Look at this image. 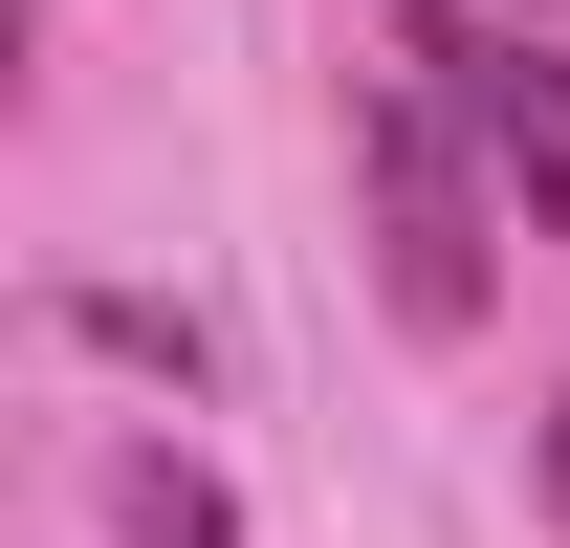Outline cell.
<instances>
[{
	"instance_id": "1",
	"label": "cell",
	"mask_w": 570,
	"mask_h": 548,
	"mask_svg": "<svg viewBox=\"0 0 570 548\" xmlns=\"http://www.w3.org/2000/svg\"><path fill=\"white\" fill-rule=\"evenodd\" d=\"M483 110H461V67L439 45H395V67L352 88V176H373V285H395V330H483V176L504 154H461Z\"/></svg>"
},
{
	"instance_id": "2",
	"label": "cell",
	"mask_w": 570,
	"mask_h": 548,
	"mask_svg": "<svg viewBox=\"0 0 570 548\" xmlns=\"http://www.w3.org/2000/svg\"><path fill=\"white\" fill-rule=\"evenodd\" d=\"M439 67H461V110H483L504 198H527V242H570V45H527V22H417Z\"/></svg>"
},
{
	"instance_id": "3",
	"label": "cell",
	"mask_w": 570,
	"mask_h": 548,
	"mask_svg": "<svg viewBox=\"0 0 570 548\" xmlns=\"http://www.w3.org/2000/svg\"><path fill=\"white\" fill-rule=\"evenodd\" d=\"M132 548H219V505H198L176 461H132Z\"/></svg>"
},
{
	"instance_id": "4",
	"label": "cell",
	"mask_w": 570,
	"mask_h": 548,
	"mask_svg": "<svg viewBox=\"0 0 570 548\" xmlns=\"http://www.w3.org/2000/svg\"><path fill=\"white\" fill-rule=\"evenodd\" d=\"M549 482H570V417H549Z\"/></svg>"
}]
</instances>
